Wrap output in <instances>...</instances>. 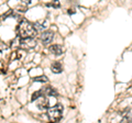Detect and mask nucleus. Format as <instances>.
<instances>
[{
  "instance_id": "nucleus-1",
  "label": "nucleus",
  "mask_w": 132,
  "mask_h": 123,
  "mask_svg": "<svg viewBox=\"0 0 132 123\" xmlns=\"http://www.w3.org/2000/svg\"><path fill=\"white\" fill-rule=\"evenodd\" d=\"M16 34L22 40L34 39V36L36 35V31L31 22H29L26 19H22V21H20L19 25L16 27Z\"/></svg>"
},
{
  "instance_id": "nucleus-2",
  "label": "nucleus",
  "mask_w": 132,
  "mask_h": 123,
  "mask_svg": "<svg viewBox=\"0 0 132 123\" xmlns=\"http://www.w3.org/2000/svg\"><path fill=\"white\" fill-rule=\"evenodd\" d=\"M62 114H63V106L61 103H57L52 108H48L46 116L50 123H56L61 120Z\"/></svg>"
},
{
  "instance_id": "nucleus-3",
  "label": "nucleus",
  "mask_w": 132,
  "mask_h": 123,
  "mask_svg": "<svg viewBox=\"0 0 132 123\" xmlns=\"http://www.w3.org/2000/svg\"><path fill=\"white\" fill-rule=\"evenodd\" d=\"M20 47L23 48V50H29V48H33L36 45V42L34 39H21L20 40Z\"/></svg>"
},
{
  "instance_id": "nucleus-4",
  "label": "nucleus",
  "mask_w": 132,
  "mask_h": 123,
  "mask_svg": "<svg viewBox=\"0 0 132 123\" xmlns=\"http://www.w3.org/2000/svg\"><path fill=\"white\" fill-rule=\"evenodd\" d=\"M53 39H54V33H53L52 31H48V30L43 32L42 35H41V42H42L44 45H48L53 41Z\"/></svg>"
},
{
  "instance_id": "nucleus-5",
  "label": "nucleus",
  "mask_w": 132,
  "mask_h": 123,
  "mask_svg": "<svg viewBox=\"0 0 132 123\" xmlns=\"http://www.w3.org/2000/svg\"><path fill=\"white\" fill-rule=\"evenodd\" d=\"M48 104H50V101L45 96L40 97L39 99L36 100V107H38L40 110H48Z\"/></svg>"
},
{
  "instance_id": "nucleus-6",
  "label": "nucleus",
  "mask_w": 132,
  "mask_h": 123,
  "mask_svg": "<svg viewBox=\"0 0 132 123\" xmlns=\"http://www.w3.org/2000/svg\"><path fill=\"white\" fill-rule=\"evenodd\" d=\"M48 51L52 53V54L54 55H62L63 54V47L61 46V45H57V44H54V45H51V46L48 47Z\"/></svg>"
},
{
  "instance_id": "nucleus-7",
  "label": "nucleus",
  "mask_w": 132,
  "mask_h": 123,
  "mask_svg": "<svg viewBox=\"0 0 132 123\" xmlns=\"http://www.w3.org/2000/svg\"><path fill=\"white\" fill-rule=\"evenodd\" d=\"M51 69L54 74H60L63 72V66H62V64L60 61H54V63H52V65H51Z\"/></svg>"
},
{
  "instance_id": "nucleus-8",
  "label": "nucleus",
  "mask_w": 132,
  "mask_h": 123,
  "mask_svg": "<svg viewBox=\"0 0 132 123\" xmlns=\"http://www.w3.org/2000/svg\"><path fill=\"white\" fill-rule=\"evenodd\" d=\"M43 92L46 96H52V97H56L57 96V91L52 87V86H46L43 88Z\"/></svg>"
},
{
  "instance_id": "nucleus-9",
  "label": "nucleus",
  "mask_w": 132,
  "mask_h": 123,
  "mask_svg": "<svg viewBox=\"0 0 132 123\" xmlns=\"http://www.w3.org/2000/svg\"><path fill=\"white\" fill-rule=\"evenodd\" d=\"M33 27H34L35 31L38 32L40 30H44V29H46L47 28V22H46V20H42V21H39V22L34 23L33 24Z\"/></svg>"
},
{
  "instance_id": "nucleus-10",
  "label": "nucleus",
  "mask_w": 132,
  "mask_h": 123,
  "mask_svg": "<svg viewBox=\"0 0 132 123\" xmlns=\"http://www.w3.org/2000/svg\"><path fill=\"white\" fill-rule=\"evenodd\" d=\"M42 96H43V91H42V90H38V91H35V92H33V93H32L31 101H32V102H34V101H36L40 97H42Z\"/></svg>"
},
{
  "instance_id": "nucleus-11",
  "label": "nucleus",
  "mask_w": 132,
  "mask_h": 123,
  "mask_svg": "<svg viewBox=\"0 0 132 123\" xmlns=\"http://www.w3.org/2000/svg\"><path fill=\"white\" fill-rule=\"evenodd\" d=\"M23 56V51H15L11 54V59H20Z\"/></svg>"
},
{
  "instance_id": "nucleus-12",
  "label": "nucleus",
  "mask_w": 132,
  "mask_h": 123,
  "mask_svg": "<svg viewBox=\"0 0 132 123\" xmlns=\"http://www.w3.org/2000/svg\"><path fill=\"white\" fill-rule=\"evenodd\" d=\"M33 81H36V83H46L47 81V77L46 76H39V77H34Z\"/></svg>"
},
{
  "instance_id": "nucleus-13",
  "label": "nucleus",
  "mask_w": 132,
  "mask_h": 123,
  "mask_svg": "<svg viewBox=\"0 0 132 123\" xmlns=\"http://www.w3.org/2000/svg\"><path fill=\"white\" fill-rule=\"evenodd\" d=\"M132 122V117H131V114H127V116H125L122 118V120L120 121V123H131Z\"/></svg>"
},
{
  "instance_id": "nucleus-14",
  "label": "nucleus",
  "mask_w": 132,
  "mask_h": 123,
  "mask_svg": "<svg viewBox=\"0 0 132 123\" xmlns=\"http://www.w3.org/2000/svg\"><path fill=\"white\" fill-rule=\"evenodd\" d=\"M12 12H13L12 10H8L5 14H1V15H0V19H1V20H5V19H7L8 17H9V15H11V14H12Z\"/></svg>"
},
{
  "instance_id": "nucleus-15",
  "label": "nucleus",
  "mask_w": 132,
  "mask_h": 123,
  "mask_svg": "<svg viewBox=\"0 0 132 123\" xmlns=\"http://www.w3.org/2000/svg\"><path fill=\"white\" fill-rule=\"evenodd\" d=\"M46 6L47 7H55V8H57V7L60 6V3L57 2V1H54L53 3H46Z\"/></svg>"
},
{
  "instance_id": "nucleus-16",
  "label": "nucleus",
  "mask_w": 132,
  "mask_h": 123,
  "mask_svg": "<svg viewBox=\"0 0 132 123\" xmlns=\"http://www.w3.org/2000/svg\"><path fill=\"white\" fill-rule=\"evenodd\" d=\"M16 10H18L19 12H22V13H23V12H26V10H27V8L22 6V8H21V7H18V8H16Z\"/></svg>"
},
{
  "instance_id": "nucleus-17",
  "label": "nucleus",
  "mask_w": 132,
  "mask_h": 123,
  "mask_svg": "<svg viewBox=\"0 0 132 123\" xmlns=\"http://www.w3.org/2000/svg\"><path fill=\"white\" fill-rule=\"evenodd\" d=\"M74 12H75V11H74L73 9H69V11H68V13H69V14H73V13H74Z\"/></svg>"
}]
</instances>
